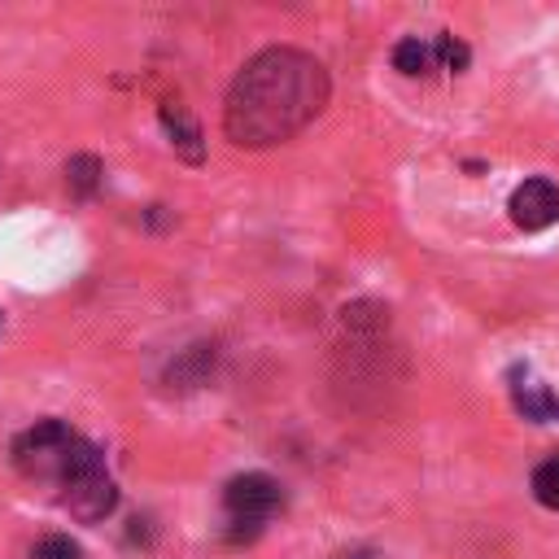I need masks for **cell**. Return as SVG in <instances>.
Listing matches in <instances>:
<instances>
[{"label":"cell","mask_w":559,"mask_h":559,"mask_svg":"<svg viewBox=\"0 0 559 559\" xmlns=\"http://www.w3.org/2000/svg\"><path fill=\"white\" fill-rule=\"evenodd\" d=\"M328 105V70L301 48H262L231 79L223 131L240 148L293 140Z\"/></svg>","instance_id":"cell-1"},{"label":"cell","mask_w":559,"mask_h":559,"mask_svg":"<svg viewBox=\"0 0 559 559\" xmlns=\"http://www.w3.org/2000/svg\"><path fill=\"white\" fill-rule=\"evenodd\" d=\"M66 183L74 197H92L100 188V157L96 153H74L66 162Z\"/></svg>","instance_id":"cell-9"},{"label":"cell","mask_w":559,"mask_h":559,"mask_svg":"<svg viewBox=\"0 0 559 559\" xmlns=\"http://www.w3.org/2000/svg\"><path fill=\"white\" fill-rule=\"evenodd\" d=\"M393 66H397L402 74H428V70L441 66V61H437V44L411 35V39H402V44L393 48Z\"/></svg>","instance_id":"cell-8"},{"label":"cell","mask_w":559,"mask_h":559,"mask_svg":"<svg viewBox=\"0 0 559 559\" xmlns=\"http://www.w3.org/2000/svg\"><path fill=\"white\" fill-rule=\"evenodd\" d=\"M223 502H227L231 520L262 524V520L284 502V489H280V480H275V476H266V472H245V476L227 480Z\"/></svg>","instance_id":"cell-4"},{"label":"cell","mask_w":559,"mask_h":559,"mask_svg":"<svg viewBox=\"0 0 559 559\" xmlns=\"http://www.w3.org/2000/svg\"><path fill=\"white\" fill-rule=\"evenodd\" d=\"M31 559H83V555H79V546H74L70 537L52 533V537H44V542L35 546V555H31Z\"/></svg>","instance_id":"cell-11"},{"label":"cell","mask_w":559,"mask_h":559,"mask_svg":"<svg viewBox=\"0 0 559 559\" xmlns=\"http://www.w3.org/2000/svg\"><path fill=\"white\" fill-rule=\"evenodd\" d=\"M533 498L542 507H555L559 511V454H550L546 463L533 467Z\"/></svg>","instance_id":"cell-10"},{"label":"cell","mask_w":559,"mask_h":559,"mask_svg":"<svg viewBox=\"0 0 559 559\" xmlns=\"http://www.w3.org/2000/svg\"><path fill=\"white\" fill-rule=\"evenodd\" d=\"M162 127H166V135H170V144H175V153L179 157H188V162H201V127L192 122V114L183 109V105H162Z\"/></svg>","instance_id":"cell-6"},{"label":"cell","mask_w":559,"mask_h":559,"mask_svg":"<svg viewBox=\"0 0 559 559\" xmlns=\"http://www.w3.org/2000/svg\"><path fill=\"white\" fill-rule=\"evenodd\" d=\"M515 406H520V415L533 419V424H546V419L559 415V402H555L537 380H528V376L515 380Z\"/></svg>","instance_id":"cell-7"},{"label":"cell","mask_w":559,"mask_h":559,"mask_svg":"<svg viewBox=\"0 0 559 559\" xmlns=\"http://www.w3.org/2000/svg\"><path fill=\"white\" fill-rule=\"evenodd\" d=\"M511 223L524 231H546L550 223H559V188L550 179H524L511 192Z\"/></svg>","instance_id":"cell-5"},{"label":"cell","mask_w":559,"mask_h":559,"mask_svg":"<svg viewBox=\"0 0 559 559\" xmlns=\"http://www.w3.org/2000/svg\"><path fill=\"white\" fill-rule=\"evenodd\" d=\"M61 485H66V507H70V515L83 520V524L105 520V515L114 511V502H118V489H114V480H109V472H105L100 445H92V441H83V437L70 445V454H66V463H61Z\"/></svg>","instance_id":"cell-2"},{"label":"cell","mask_w":559,"mask_h":559,"mask_svg":"<svg viewBox=\"0 0 559 559\" xmlns=\"http://www.w3.org/2000/svg\"><path fill=\"white\" fill-rule=\"evenodd\" d=\"M79 437L61 424V419H39L35 428H26L17 441H13V459H17V467L22 472H35V476H61V463H66V454H70V445H74Z\"/></svg>","instance_id":"cell-3"}]
</instances>
